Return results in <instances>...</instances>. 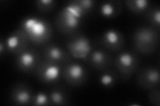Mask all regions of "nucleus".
Instances as JSON below:
<instances>
[{"mask_svg": "<svg viewBox=\"0 0 160 106\" xmlns=\"http://www.w3.org/2000/svg\"><path fill=\"white\" fill-rule=\"evenodd\" d=\"M19 29L26 35L29 41L36 44L46 43L52 35V27L49 23L36 16L25 18Z\"/></svg>", "mask_w": 160, "mask_h": 106, "instance_id": "1", "label": "nucleus"}, {"mask_svg": "<svg viewBox=\"0 0 160 106\" xmlns=\"http://www.w3.org/2000/svg\"><path fill=\"white\" fill-rule=\"evenodd\" d=\"M86 14L78 1L70 2L58 15L56 25L59 31L64 34H73L80 27Z\"/></svg>", "mask_w": 160, "mask_h": 106, "instance_id": "2", "label": "nucleus"}, {"mask_svg": "<svg viewBox=\"0 0 160 106\" xmlns=\"http://www.w3.org/2000/svg\"><path fill=\"white\" fill-rule=\"evenodd\" d=\"M133 44L139 53L148 54L156 48L159 43V36L156 30L152 27H141L135 32Z\"/></svg>", "mask_w": 160, "mask_h": 106, "instance_id": "3", "label": "nucleus"}, {"mask_svg": "<svg viewBox=\"0 0 160 106\" xmlns=\"http://www.w3.org/2000/svg\"><path fill=\"white\" fill-rule=\"evenodd\" d=\"M139 60L137 55L131 51L119 53L114 60V64L123 80H128L137 70Z\"/></svg>", "mask_w": 160, "mask_h": 106, "instance_id": "4", "label": "nucleus"}, {"mask_svg": "<svg viewBox=\"0 0 160 106\" xmlns=\"http://www.w3.org/2000/svg\"><path fill=\"white\" fill-rule=\"evenodd\" d=\"M67 48L72 57L86 59L92 52V46L86 37L83 35H76L67 42Z\"/></svg>", "mask_w": 160, "mask_h": 106, "instance_id": "5", "label": "nucleus"}, {"mask_svg": "<svg viewBox=\"0 0 160 106\" xmlns=\"http://www.w3.org/2000/svg\"><path fill=\"white\" fill-rule=\"evenodd\" d=\"M36 71L38 79L46 84L57 82L62 74L59 64L48 60L40 63Z\"/></svg>", "mask_w": 160, "mask_h": 106, "instance_id": "6", "label": "nucleus"}, {"mask_svg": "<svg viewBox=\"0 0 160 106\" xmlns=\"http://www.w3.org/2000/svg\"><path fill=\"white\" fill-rule=\"evenodd\" d=\"M62 74L65 80L73 86L83 84L88 76L86 68L78 62H68L65 67Z\"/></svg>", "mask_w": 160, "mask_h": 106, "instance_id": "7", "label": "nucleus"}, {"mask_svg": "<svg viewBox=\"0 0 160 106\" xmlns=\"http://www.w3.org/2000/svg\"><path fill=\"white\" fill-rule=\"evenodd\" d=\"M40 63L41 58L39 54L33 48H26L17 56V67L24 72H31L36 70Z\"/></svg>", "mask_w": 160, "mask_h": 106, "instance_id": "8", "label": "nucleus"}, {"mask_svg": "<svg viewBox=\"0 0 160 106\" xmlns=\"http://www.w3.org/2000/svg\"><path fill=\"white\" fill-rule=\"evenodd\" d=\"M29 39L21 29L12 32L5 41V46L8 52L15 55L19 54L28 48Z\"/></svg>", "mask_w": 160, "mask_h": 106, "instance_id": "9", "label": "nucleus"}, {"mask_svg": "<svg viewBox=\"0 0 160 106\" xmlns=\"http://www.w3.org/2000/svg\"><path fill=\"white\" fill-rule=\"evenodd\" d=\"M43 56L46 60L58 64L69 62L70 55L68 50L58 44H50L45 47Z\"/></svg>", "mask_w": 160, "mask_h": 106, "instance_id": "10", "label": "nucleus"}, {"mask_svg": "<svg viewBox=\"0 0 160 106\" xmlns=\"http://www.w3.org/2000/svg\"><path fill=\"white\" fill-rule=\"evenodd\" d=\"M86 59L92 68L99 70L107 69L112 64L111 55L103 49L92 50Z\"/></svg>", "mask_w": 160, "mask_h": 106, "instance_id": "11", "label": "nucleus"}, {"mask_svg": "<svg viewBox=\"0 0 160 106\" xmlns=\"http://www.w3.org/2000/svg\"><path fill=\"white\" fill-rule=\"evenodd\" d=\"M138 82L145 89H155L159 84V70L154 67L143 69L138 76Z\"/></svg>", "mask_w": 160, "mask_h": 106, "instance_id": "12", "label": "nucleus"}, {"mask_svg": "<svg viewBox=\"0 0 160 106\" xmlns=\"http://www.w3.org/2000/svg\"><path fill=\"white\" fill-rule=\"evenodd\" d=\"M102 43L107 49L118 51L123 46V35L116 29H108L102 35Z\"/></svg>", "mask_w": 160, "mask_h": 106, "instance_id": "13", "label": "nucleus"}, {"mask_svg": "<svg viewBox=\"0 0 160 106\" xmlns=\"http://www.w3.org/2000/svg\"><path fill=\"white\" fill-rule=\"evenodd\" d=\"M12 99L18 105H28L33 102L34 95L27 85L20 84L16 85L12 92Z\"/></svg>", "mask_w": 160, "mask_h": 106, "instance_id": "14", "label": "nucleus"}, {"mask_svg": "<svg viewBox=\"0 0 160 106\" xmlns=\"http://www.w3.org/2000/svg\"><path fill=\"white\" fill-rule=\"evenodd\" d=\"M122 10V4L117 1H108L102 3L99 7L100 14L104 17L112 18L118 16Z\"/></svg>", "mask_w": 160, "mask_h": 106, "instance_id": "15", "label": "nucleus"}, {"mask_svg": "<svg viewBox=\"0 0 160 106\" xmlns=\"http://www.w3.org/2000/svg\"><path fill=\"white\" fill-rule=\"evenodd\" d=\"M118 78V74L113 70H108L105 71L99 76V81L102 86L111 88L116 84Z\"/></svg>", "mask_w": 160, "mask_h": 106, "instance_id": "16", "label": "nucleus"}, {"mask_svg": "<svg viewBox=\"0 0 160 106\" xmlns=\"http://www.w3.org/2000/svg\"><path fill=\"white\" fill-rule=\"evenodd\" d=\"M125 3L129 10L136 13H141L146 11L149 4L147 0H128Z\"/></svg>", "mask_w": 160, "mask_h": 106, "instance_id": "17", "label": "nucleus"}, {"mask_svg": "<svg viewBox=\"0 0 160 106\" xmlns=\"http://www.w3.org/2000/svg\"><path fill=\"white\" fill-rule=\"evenodd\" d=\"M49 98L51 102L56 105H66L68 102V95L63 90L59 88L54 89L49 93Z\"/></svg>", "mask_w": 160, "mask_h": 106, "instance_id": "18", "label": "nucleus"}, {"mask_svg": "<svg viewBox=\"0 0 160 106\" xmlns=\"http://www.w3.org/2000/svg\"><path fill=\"white\" fill-rule=\"evenodd\" d=\"M36 5L38 9L43 13L52 12L56 6V2L53 0H39L36 2Z\"/></svg>", "mask_w": 160, "mask_h": 106, "instance_id": "19", "label": "nucleus"}, {"mask_svg": "<svg viewBox=\"0 0 160 106\" xmlns=\"http://www.w3.org/2000/svg\"><path fill=\"white\" fill-rule=\"evenodd\" d=\"M50 98L49 95L42 92H38L36 95H34L33 104L38 106L42 105H48L50 104Z\"/></svg>", "mask_w": 160, "mask_h": 106, "instance_id": "20", "label": "nucleus"}, {"mask_svg": "<svg viewBox=\"0 0 160 106\" xmlns=\"http://www.w3.org/2000/svg\"><path fill=\"white\" fill-rule=\"evenodd\" d=\"M148 18L155 27L159 28L160 25V10L159 8H153L149 10L148 13Z\"/></svg>", "mask_w": 160, "mask_h": 106, "instance_id": "21", "label": "nucleus"}, {"mask_svg": "<svg viewBox=\"0 0 160 106\" xmlns=\"http://www.w3.org/2000/svg\"><path fill=\"white\" fill-rule=\"evenodd\" d=\"M77 1L86 13L91 11L95 6V2L92 0H77Z\"/></svg>", "mask_w": 160, "mask_h": 106, "instance_id": "22", "label": "nucleus"}, {"mask_svg": "<svg viewBox=\"0 0 160 106\" xmlns=\"http://www.w3.org/2000/svg\"><path fill=\"white\" fill-rule=\"evenodd\" d=\"M149 100L153 105L159 106L160 100V92L159 90L153 89L149 95Z\"/></svg>", "mask_w": 160, "mask_h": 106, "instance_id": "23", "label": "nucleus"}, {"mask_svg": "<svg viewBox=\"0 0 160 106\" xmlns=\"http://www.w3.org/2000/svg\"><path fill=\"white\" fill-rule=\"evenodd\" d=\"M6 46H5V43L1 41H0V54H3V53L6 51Z\"/></svg>", "mask_w": 160, "mask_h": 106, "instance_id": "24", "label": "nucleus"}]
</instances>
